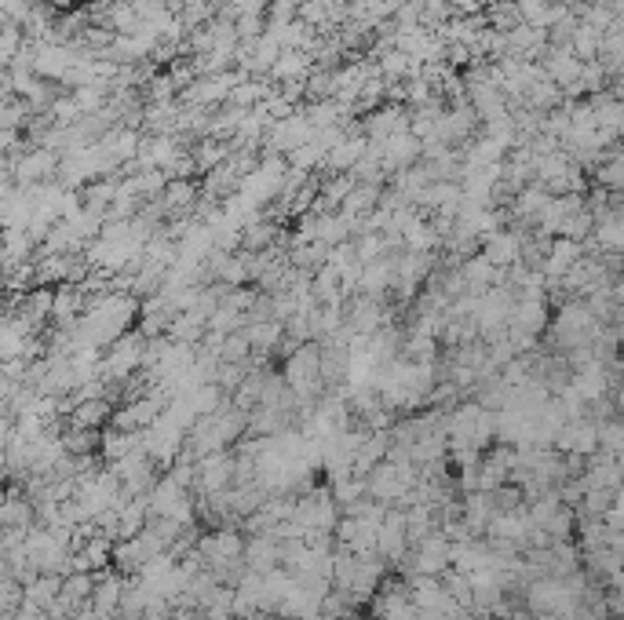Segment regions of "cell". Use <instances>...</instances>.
Wrapping results in <instances>:
<instances>
[{
	"mask_svg": "<svg viewBox=\"0 0 624 620\" xmlns=\"http://www.w3.org/2000/svg\"><path fill=\"white\" fill-rule=\"evenodd\" d=\"M125 573H117L114 566H106L95 573V588H92V599H88V606L99 613H106V617H117V610H121V595H125Z\"/></svg>",
	"mask_w": 624,
	"mask_h": 620,
	"instance_id": "3",
	"label": "cell"
},
{
	"mask_svg": "<svg viewBox=\"0 0 624 620\" xmlns=\"http://www.w3.org/2000/svg\"><path fill=\"white\" fill-rule=\"evenodd\" d=\"M241 562L249 573H271L281 566V540L274 533H260V537H245V551Z\"/></svg>",
	"mask_w": 624,
	"mask_h": 620,
	"instance_id": "4",
	"label": "cell"
},
{
	"mask_svg": "<svg viewBox=\"0 0 624 620\" xmlns=\"http://www.w3.org/2000/svg\"><path fill=\"white\" fill-rule=\"evenodd\" d=\"M314 70V59L311 52H281L278 62L271 66V77L274 84H285V81H307V73Z\"/></svg>",
	"mask_w": 624,
	"mask_h": 620,
	"instance_id": "6",
	"label": "cell"
},
{
	"mask_svg": "<svg viewBox=\"0 0 624 620\" xmlns=\"http://www.w3.org/2000/svg\"><path fill=\"white\" fill-rule=\"evenodd\" d=\"M114 416V405L106 398H84L70 409V427H84V431H99V427L110 424Z\"/></svg>",
	"mask_w": 624,
	"mask_h": 620,
	"instance_id": "5",
	"label": "cell"
},
{
	"mask_svg": "<svg viewBox=\"0 0 624 620\" xmlns=\"http://www.w3.org/2000/svg\"><path fill=\"white\" fill-rule=\"evenodd\" d=\"M595 186H599V190H610V194H621V186H624V161H621V150H610V154L603 157V161H599V165H595Z\"/></svg>",
	"mask_w": 624,
	"mask_h": 620,
	"instance_id": "7",
	"label": "cell"
},
{
	"mask_svg": "<svg viewBox=\"0 0 624 620\" xmlns=\"http://www.w3.org/2000/svg\"><path fill=\"white\" fill-rule=\"evenodd\" d=\"M581 256H584L581 241L552 238V245H548V252H544L541 267H537V270H541L544 281H562L573 267H577V263H581Z\"/></svg>",
	"mask_w": 624,
	"mask_h": 620,
	"instance_id": "1",
	"label": "cell"
},
{
	"mask_svg": "<svg viewBox=\"0 0 624 620\" xmlns=\"http://www.w3.org/2000/svg\"><path fill=\"white\" fill-rule=\"evenodd\" d=\"M522 234H526V230H515V227L493 230L489 238H482V256H486L497 270L515 267V263H519V252H522Z\"/></svg>",
	"mask_w": 624,
	"mask_h": 620,
	"instance_id": "2",
	"label": "cell"
},
{
	"mask_svg": "<svg viewBox=\"0 0 624 620\" xmlns=\"http://www.w3.org/2000/svg\"><path fill=\"white\" fill-rule=\"evenodd\" d=\"M44 4H48L52 11H73L77 4H81V0H44Z\"/></svg>",
	"mask_w": 624,
	"mask_h": 620,
	"instance_id": "9",
	"label": "cell"
},
{
	"mask_svg": "<svg viewBox=\"0 0 624 620\" xmlns=\"http://www.w3.org/2000/svg\"><path fill=\"white\" fill-rule=\"evenodd\" d=\"M599 41H603V33H595L592 26L577 22V30H573V37H570V52L581 62H595L599 59Z\"/></svg>",
	"mask_w": 624,
	"mask_h": 620,
	"instance_id": "8",
	"label": "cell"
}]
</instances>
